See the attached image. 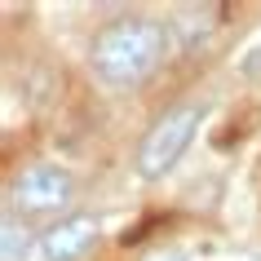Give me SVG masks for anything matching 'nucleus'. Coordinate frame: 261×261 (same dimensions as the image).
<instances>
[{
	"label": "nucleus",
	"instance_id": "0eeeda50",
	"mask_svg": "<svg viewBox=\"0 0 261 261\" xmlns=\"http://www.w3.org/2000/svg\"><path fill=\"white\" fill-rule=\"evenodd\" d=\"M146 261H186L181 252H155V257H146Z\"/></svg>",
	"mask_w": 261,
	"mask_h": 261
},
{
	"label": "nucleus",
	"instance_id": "f257e3e1",
	"mask_svg": "<svg viewBox=\"0 0 261 261\" xmlns=\"http://www.w3.org/2000/svg\"><path fill=\"white\" fill-rule=\"evenodd\" d=\"M168 54V27L155 18H115L111 27L97 31L89 49V67L107 89H133Z\"/></svg>",
	"mask_w": 261,
	"mask_h": 261
},
{
	"label": "nucleus",
	"instance_id": "423d86ee",
	"mask_svg": "<svg viewBox=\"0 0 261 261\" xmlns=\"http://www.w3.org/2000/svg\"><path fill=\"white\" fill-rule=\"evenodd\" d=\"M239 71H244V75H252V80L261 75V40H257V44H248V54L239 58Z\"/></svg>",
	"mask_w": 261,
	"mask_h": 261
},
{
	"label": "nucleus",
	"instance_id": "20e7f679",
	"mask_svg": "<svg viewBox=\"0 0 261 261\" xmlns=\"http://www.w3.org/2000/svg\"><path fill=\"white\" fill-rule=\"evenodd\" d=\"M93 244H97V221L71 217V221H58L54 230H44L36 252H40V261H80Z\"/></svg>",
	"mask_w": 261,
	"mask_h": 261
},
{
	"label": "nucleus",
	"instance_id": "7ed1b4c3",
	"mask_svg": "<svg viewBox=\"0 0 261 261\" xmlns=\"http://www.w3.org/2000/svg\"><path fill=\"white\" fill-rule=\"evenodd\" d=\"M9 195H14V208L27 213V217H36V213H58L71 199V177L58 164H31L14 181Z\"/></svg>",
	"mask_w": 261,
	"mask_h": 261
},
{
	"label": "nucleus",
	"instance_id": "39448f33",
	"mask_svg": "<svg viewBox=\"0 0 261 261\" xmlns=\"http://www.w3.org/2000/svg\"><path fill=\"white\" fill-rule=\"evenodd\" d=\"M27 252V234H18V221H5V261H18Z\"/></svg>",
	"mask_w": 261,
	"mask_h": 261
},
{
	"label": "nucleus",
	"instance_id": "f03ea898",
	"mask_svg": "<svg viewBox=\"0 0 261 261\" xmlns=\"http://www.w3.org/2000/svg\"><path fill=\"white\" fill-rule=\"evenodd\" d=\"M195 128H199V107H173L164 111L160 120L146 128V138L138 142V173L142 177H164L168 168L177 164L181 155H186V146H191Z\"/></svg>",
	"mask_w": 261,
	"mask_h": 261
}]
</instances>
